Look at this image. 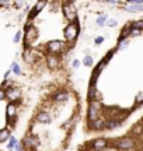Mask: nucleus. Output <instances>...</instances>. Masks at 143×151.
<instances>
[{"label":"nucleus","mask_w":143,"mask_h":151,"mask_svg":"<svg viewBox=\"0 0 143 151\" xmlns=\"http://www.w3.org/2000/svg\"><path fill=\"white\" fill-rule=\"evenodd\" d=\"M77 151H143V144L128 130L119 136H101L84 141Z\"/></svg>","instance_id":"39448f33"},{"label":"nucleus","mask_w":143,"mask_h":151,"mask_svg":"<svg viewBox=\"0 0 143 151\" xmlns=\"http://www.w3.org/2000/svg\"><path fill=\"white\" fill-rule=\"evenodd\" d=\"M83 99L69 70L44 85L20 138L21 151H66L83 119Z\"/></svg>","instance_id":"7ed1b4c3"},{"label":"nucleus","mask_w":143,"mask_h":151,"mask_svg":"<svg viewBox=\"0 0 143 151\" xmlns=\"http://www.w3.org/2000/svg\"><path fill=\"white\" fill-rule=\"evenodd\" d=\"M128 132H129L133 137H136L143 144V115L128 129Z\"/></svg>","instance_id":"423d86ee"},{"label":"nucleus","mask_w":143,"mask_h":151,"mask_svg":"<svg viewBox=\"0 0 143 151\" xmlns=\"http://www.w3.org/2000/svg\"><path fill=\"white\" fill-rule=\"evenodd\" d=\"M143 107V18L129 20L90 76L83 132L122 126Z\"/></svg>","instance_id":"f257e3e1"},{"label":"nucleus","mask_w":143,"mask_h":151,"mask_svg":"<svg viewBox=\"0 0 143 151\" xmlns=\"http://www.w3.org/2000/svg\"><path fill=\"white\" fill-rule=\"evenodd\" d=\"M0 151H3V150H0Z\"/></svg>","instance_id":"0eeeda50"},{"label":"nucleus","mask_w":143,"mask_h":151,"mask_svg":"<svg viewBox=\"0 0 143 151\" xmlns=\"http://www.w3.org/2000/svg\"><path fill=\"white\" fill-rule=\"evenodd\" d=\"M80 18L73 1H38L27 14L21 38V62L33 80L67 71V60L80 35Z\"/></svg>","instance_id":"f03ea898"},{"label":"nucleus","mask_w":143,"mask_h":151,"mask_svg":"<svg viewBox=\"0 0 143 151\" xmlns=\"http://www.w3.org/2000/svg\"><path fill=\"white\" fill-rule=\"evenodd\" d=\"M28 107L30 95L25 85L7 76L0 83V144L13 136Z\"/></svg>","instance_id":"20e7f679"}]
</instances>
